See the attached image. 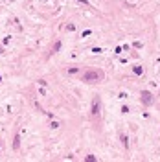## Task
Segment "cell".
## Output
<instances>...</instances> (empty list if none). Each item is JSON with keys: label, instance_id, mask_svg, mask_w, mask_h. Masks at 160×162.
<instances>
[{"label": "cell", "instance_id": "1", "mask_svg": "<svg viewBox=\"0 0 160 162\" xmlns=\"http://www.w3.org/2000/svg\"><path fill=\"white\" fill-rule=\"evenodd\" d=\"M101 79H103V72H101V70H88V72L83 76L85 83H98V81H101Z\"/></svg>", "mask_w": 160, "mask_h": 162}, {"label": "cell", "instance_id": "6", "mask_svg": "<svg viewBox=\"0 0 160 162\" xmlns=\"http://www.w3.org/2000/svg\"><path fill=\"white\" fill-rule=\"evenodd\" d=\"M77 2H81V4H85V6H88V0H77Z\"/></svg>", "mask_w": 160, "mask_h": 162}, {"label": "cell", "instance_id": "3", "mask_svg": "<svg viewBox=\"0 0 160 162\" xmlns=\"http://www.w3.org/2000/svg\"><path fill=\"white\" fill-rule=\"evenodd\" d=\"M98 112H100V98H94V101H92V114L96 116Z\"/></svg>", "mask_w": 160, "mask_h": 162}, {"label": "cell", "instance_id": "5", "mask_svg": "<svg viewBox=\"0 0 160 162\" xmlns=\"http://www.w3.org/2000/svg\"><path fill=\"white\" fill-rule=\"evenodd\" d=\"M13 147H18V136H15V140H13Z\"/></svg>", "mask_w": 160, "mask_h": 162}, {"label": "cell", "instance_id": "2", "mask_svg": "<svg viewBox=\"0 0 160 162\" xmlns=\"http://www.w3.org/2000/svg\"><path fill=\"white\" fill-rule=\"evenodd\" d=\"M142 101L145 103V105H151V103H153V96L149 92H142Z\"/></svg>", "mask_w": 160, "mask_h": 162}, {"label": "cell", "instance_id": "4", "mask_svg": "<svg viewBox=\"0 0 160 162\" xmlns=\"http://www.w3.org/2000/svg\"><path fill=\"white\" fill-rule=\"evenodd\" d=\"M121 142H123V146H125V147L129 146V142H127V136H121Z\"/></svg>", "mask_w": 160, "mask_h": 162}]
</instances>
